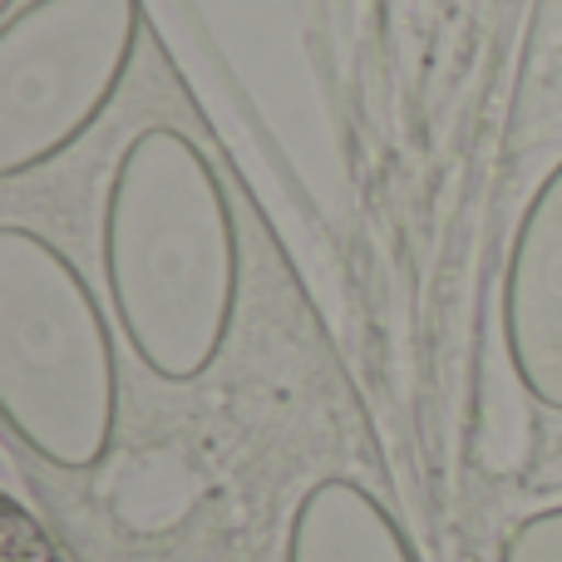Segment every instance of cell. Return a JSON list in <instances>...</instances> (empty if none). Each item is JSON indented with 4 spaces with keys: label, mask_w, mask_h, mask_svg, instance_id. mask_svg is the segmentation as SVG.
Listing matches in <instances>:
<instances>
[{
    "label": "cell",
    "mask_w": 562,
    "mask_h": 562,
    "mask_svg": "<svg viewBox=\"0 0 562 562\" xmlns=\"http://www.w3.org/2000/svg\"><path fill=\"white\" fill-rule=\"evenodd\" d=\"M99 272L134 360L164 385H198L223 360L243 306V233L223 173L178 124H144L99 198Z\"/></svg>",
    "instance_id": "obj_1"
},
{
    "label": "cell",
    "mask_w": 562,
    "mask_h": 562,
    "mask_svg": "<svg viewBox=\"0 0 562 562\" xmlns=\"http://www.w3.org/2000/svg\"><path fill=\"white\" fill-rule=\"evenodd\" d=\"M0 415L59 474H89L119 435V340L94 281L35 227H0Z\"/></svg>",
    "instance_id": "obj_2"
},
{
    "label": "cell",
    "mask_w": 562,
    "mask_h": 562,
    "mask_svg": "<svg viewBox=\"0 0 562 562\" xmlns=\"http://www.w3.org/2000/svg\"><path fill=\"white\" fill-rule=\"evenodd\" d=\"M144 0H15L0 15V183L85 144L144 49Z\"/></svg>",
    "instance_id": "obj_3"
},
{
    "label": "cell",
    "mask_w": 562,
    "mask_h": 562,
    "mask_svg": "<svg viewBox=\"0 0 562 562\" xmlns=\"http://www.w3.org/2000/svg\"><path fill=\"white\" fill-rule=\"evenodd\" d=\"M498 330L518 390L562 415V158L538 178L508 247Z\"/></svg>",
    "instance_id": "obj_4"
},
{
    "label": "cell",
    "mask_w": 562,
    "mask_h": 562,
    "mask_svg": "<svg viewBox=\"0 0 562 562\" xmlns=\"http://www.w3.org/2000/svg\"><path fill=\"white\" fill-rule=\"evenodd\" d=\"M281 562H419V553L360 479L326 474L291 508Z\"/></svg>",
    "instance_id": "obj_5"
},
{
    "label": "cell",
    "mask_w": 562,
    "mask_h": 562,
    "mask_svg": "<svg viewBox=\"0 0 562 562\" xmlns=\"http://www.w3.org/2000/svg\"><path fill=\"white\" fill-rule=\"evenodd\" d=\"M498 562H562V504L518 518L498 543Z\"/></svg>",
    "instance_id": "obj_6"
}]
</instances>
